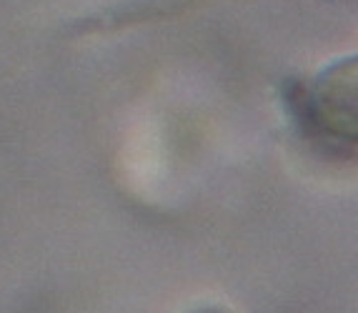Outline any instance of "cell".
<instances>
[{
	"label": "cell",
	"instance_id": "cell-1",
	"mask_svg": "<svg viewBox=\"0 0 358 313\" xmlns=\"http://www.w3.org/2000/svg\"><path fill=\"white\" fill-rule=\"evenodd\" d=\"M286 108L299 133L329 158H353L358 140L356 55L326 66L308 80H288Z\"/></svg>",
	"mask_w": 358,
	"mask_h": 313
},
{
	"label": "cell",
	"instance_id": "cell-2",
	"mask_svg": "<svg viewBox=\"0 0 358 313\" xmlns=\"http://www.w3.org/2000/svg\"><path fill=\"white\" fill-rule=\"evenodd\" d=\"M196 313H223V311H218V308H201V311H196Z\"/></svg>",
	"mask_w": 358,
	"mask_h": 313
}]
</instances>
